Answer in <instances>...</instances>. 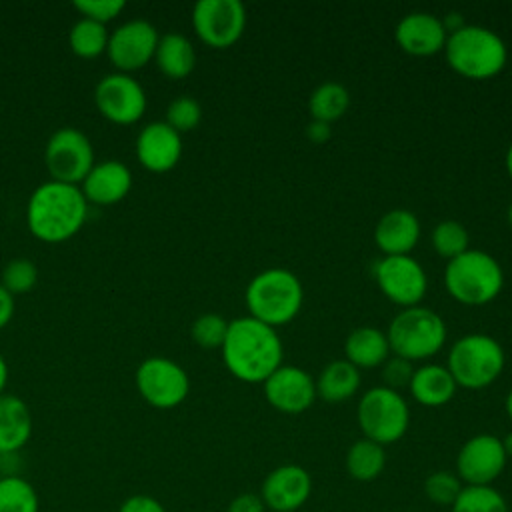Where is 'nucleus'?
I'll return each instance as SVG.
<instances>
[{"mask_svg":"<svg viewBox=\"0 0 512 512\" xmlns=\"http://www.w3.org/2000/svg\"><path fill=\"white\" fill-rule=\"evenodd\" d=\"M432 248L438 256L452 260L468 250L470 234L466 226L458 220H442L432 228Z\"/></svg>","mask_w":512,"mask_h":512,"instance_id":"obj_32","label":"nucleus"},{"mask_svg":"<svg viewBox=\"0 0 512 512\" xmlns=\"http://www.w3.org/2000/svg\"><path fill=\"white\" fill-rule=\"evenodd\" d=\"M134 382L142 400L160 410L180 406L190 392V378L186 370L164 356H150L142 360L136 368Z\"/></svg>","mask_w":512,"mask_h":512,"instance_id":"obj_10","label":"nucleus"},{"mask_svg":"<svg viewBox=\"0 0 512 512\" xmlns=\"http://www.w3.org/2000/svg\"><path fill=\"white\" fill-rule=\"evenodd\" d=\"M412 374H414L412 362L406 360V358H400V356L392 354V356H388V360L382 364V380H384L382 386H388V388L400 392V388L410 386Z\"/></svg>","mask_w":512,"mask_h":512,"instance_id":"obj_38","label":"nucleus"},{"mask_svg":"<svg viewBox=\"0 0 512 512\" xmlns=\"http://www.w3.org/2000/svg\"><path fill=\"white\" fill-rule=\"evenodd\" d=\"M360 370L346 358L328 362L316 378V396L338 404L352 398L360 388Z\"/></svg>","mask_w":512,"mask_h":512,"instance_id":"obj_25","label":"nucleus"},{"mask_svg":"<svg viewBox=\"0 0 512 512\" xmlns=\"http://www.w3.org/2000/svg\"><path fill=\"white\" fill-rule=\"evenodd\" d=\"M348 106H350L348 88L336 80H326L318 84L308 96V112L312 120L330 124L340 116H344Z\"/></svg>","mask_w":512,"mask_h":512,"instance_id":"obj_28","label":"nucleus"},{"mask_svg":"<svg viewBox=\"0 0 512 512\" xmlns=\"http://www.w3.org/2000/svg\"><path fill=\"white\" fill-rule=\"evenodd\" d=\"M32 436V412L14 394H0V454H14Z\"/></svg>","mask_w":512,"mask_h":512,"instance_id":"obj_22","label":"nucleus"},{"mask_svg":"<svg viewBox=\"0 0 512 512\" xmlns=\"http://www.w3.org/2000/svg\"><path fill=\"white\" fill-rule=\"evenodd\" d=\"M226 512H266V506H264L260 494L244 492L230 500Z\"/></svg>","mask_w":512,"mask_h":512,"instance_id":"obj_40","label":"nucleus"},{"mask_svg":"<svg viewBox=\"0 0 512 512\" xmlns=\"http://www.w3.org/2000/svg\"><path fill=\"white\" fill-rule=\"evenodd\" d=\"M74 8L80 12V16L106 24L126 8V2L124 0H74Z\"/></svg>","mask_w":512,"mask_h":512,"instance_id":"obj_37","label":"nucleus"},{"mask_svg":"<svg viewBox=\"0 0 512 512\" xmlns=\"http://www.w3.org/2000/svg\"><path fill=\"white\" fill-rule=\"evenodd\" d=\"M444 56L448 66L460 76L486 80L504 70L508 48L494 30L480 24H462L448 32Z\"/></svg>","mask_w":512,"mask_h":512,"instance_id":"obj_3","label":"nucleus"},{"mask_svg":"<svg viewBox=\"0 0 512 512\" xmlns=\"http://www.w3.org/2000/svg\"><path fill=\"white\" fill-rule=\"evenodd\" d=\"M504 164H506V170H508V174H510V178H512V142H510V146H508V150H506Z\"/></svg>","mask_w":512,"mask_h":512,"instance_id":"obj_45","label":"nucleus"},{"mask_svg":"<svg viewBox=\"0 0 512 512\" xmlns=\"http://www.w3.org/2000/svg\"><path fill=\"white\" fill-rule=\"evenodd\" d=\"M6 384H8V364H6L4 356L0 354V394H4Z\"/></svg>","mask_w":512,"mask_h":512,"instance_id":"obj_43","label":"nucleus"},{"mask_svg":"<svg viewBox=\"0 0 512 512\" xmlns=\"http://www.w3.org/2000/svg\"><path fill=\"white\" fill-rule=\"evenodd\" d=\"M44 164L52 180L80 186L96 164L90 138L74 126L54 130L44 148Z\"/></svg>","mask_w":512,"mask_h":512,"instance_id":"obj_9","label":"nucleus"},{"mask_svg":"<svg viewBox=\"0 0 512 512\" xmlns=\"http://www.w3.org/2000/svg\"><path fill=\"white\" fill-rule=\"evenodd\" d=\"M344 464H346V472L350 474V478H354L358 482H370L384 472L386 450H384V446L362 436L350 444Z\"/></svg>","mask_w":512,"mask_h":512,"instance_id":"obj_27","label":"nucleus"},{"mask_svg":"<svg viewBox=\"0 0 512 512\" xmlns=\"http://www.w3.org/2000/svg\"><path fill=\"white\" fill-rule=\"evenodd\" d=\"M248 316L278 328L292 322L304 302L300 278L286 268H266L246 286Z\"/></svg>","mask_w":512,"mask_h":512,"instance_id":"obj_4","label":"nucleus"},{"mask_svg":"<svg viewBox=\"0 0 512 512\" xmlns=\"http://www.w3.org/2000/svg\"><path fill=\"white\" fill-rule=\"evenodd\" d=\"M502 440L482 432L468 438L456 454V476L464 486H492L506 468Z\"/></svg>","mask_w":512,"mask_h":512,"instance_id":"obj_15","label":"nucleus"},{"mask_svg":"<svg viewBox=\"0 0 512 512\" xmlns=\"http://www.w3.org/2000/svg\"><path fill=\"white\" fill-rule=\"evenodd\" d=\"M408 388L412 398L418 404L428 408H438L448 404L454 398L458 386L446 366L430 362L414 368Z\"/></svg>","mask_w":512,"mask_h":512,"instance_id":"obj_23","label":"nucleus"},{"mask_svg":"<svg viewBox=\"0 0 512 512\" xmlns=\"http://www.w3.org/2000/svg\"><path fill=\"white\" fill-rule=\"evenodd\" d=\"M228 332V320L216 312L200 314L190 328L192 340L202 348H220Z\"/></svg>","mask_w":512,"mask_h":512,"instance_id":"obj_36","label":"nucleus"},{"mask_svg":"<svg viewBox=\"0 0 512 512\" xmlns=\"http://www.w3.org/2000/svg\"><path fill=\"white\" fill-rule=\"evenodd\" d=\"M450 512H508V502L494 486H464Z\"/></svg>","mask_w":512,"mask_h":512,"instance_id":"obj_31","label":"nucleus"},{"mask_svg":"<svg viewBox=\"0 0 512 512\" xmlns=\"http://www.w3.org/2000/svg\"><path fill=\"white\" fill-rule=\"evenodd\" d=\"M420 238V222L408 208H392L380 216L374 228V242L384 256L410 254Z\"/></svg>","mask_w":512,"mask_h":512,"instance_id":"obj_21","label":"nucleus"},{"mask_svg":"<svg viewBox=\"0 0 512 512\" xmlns=\"http://www.w3.org/2000/svg\"><path fill=\"white\" fill-rule=\"evenodd\" d=\"M462 488V480L456 476V472L450 470H434L424 480V494L436 506L450 508L458 494L462 492Z\"/></svg>","mask_w":512,"mask_h":512,"instance_id":"obj_34","label":"nucleus"},{"mask_svg":"<svg viewBox=\"0 0 512 512\" xmlns=\"http://www.w3.org/2000/svg\"><path fill=\"white\" fill-rule=\"evenodd\" d=\"M108 38H110V32L106 24H100L84 16H80L68 32L70 48L80 58H96L102 52H106Z\"/></svg>","mask_w":512,"mask_h":512,"instance_id":"obj_29","label":"nucleus"},{"mask_svg":"<svg viewBox=\"0 0 512 512\" xmlns=\"http://www.w3.org/2000/svg\"><path fill=\"white\" fill-rule=\"evenodd\" d=\"M160 34L144 18L122 22L110 32L106 54L118 72H134L154 58Z\"/></svg>","mask_w":512,"mask_h":512,"instance_id":"obj_14","label":"nucleus"},{"mask_svg":"<svg viewBox=\"0 0 512 512\" xmlns=\"http://www.w3.org/2000/svg\"><path fill=\"white\" fill-rule=\"evenodd\" d=\"M38 282V268L28 258H12L4 264L0 272V284L12 294H26Z\"/></svg>","mask_w":512,"mask_h":512,"instance_id":"obj_33","label":"nucleus"},{"mask_svg":"<svg viewBox=\"0 0 512 512\" xmlns=\"http://www.w3.org/2000/svg\"><path fill=\"white\" fill-rule=\"evenodd\" d=\"M14 310H16L14 296L0 284V330L12 320Z\"/></svg>","mask_w":512,"mask_h":512,"instance_id":"obj_41","label":"nucleus"},{"mask_svg":"<svg viewBox=\"0 0 512 512\" xmlns=\"http://www.w3.org/2000/svg\"><path fill=\"white\" fill-rule=\"evenodd\" d=\"M202 120V106L196 98L182 94L174 98L166 108V124L172 126L178 134L194 130Z\"/></svg>","mask_w":512,"mask_h":512,"instance_id":"obj_35","label":"nucleus"},{"mask_svg":"<svg viewBox=\"0 0 512 512\" xmlns=\"http://www.w3.org/2000/svg\"><path fill=\"white\" fill-rule=\"evenodd\" d=\"M398 46L412 56H432L444 50L448 30L444 20L432 12H408L396 24Z\"/></svg>","mask_w":512,"mask_h":512,"instance_id":"obj_19","label":"nucleus"},{"mask_svg":"<svg viewBox=\"0 0 512 512\" xmlns=\"http://www.w3.org/2000/svg\"><path fill=\"white\" fill-rule=\"evenodd\" d=\"M344 352L346 360L354 364L358 370H362L382 366L392 350L386 332L374 326H358L346 336Z\"/></svg>","mask_w":512,"mask_h":512,"instance_id":"obj_24","label":"nucleus"},{"mask_svg":"<svg viewBox=\"0 0 512 512\" xmlns=\"http://www.w3.org/2000/svg\"><path fill=\"white\" fill-rule=\"evenodd\" d=\"M40 500L34 486L18 476L0 478V512H38Z\"/></svg>","mask_w":512,"mask_h":512,"instance_id":"obj_30","label":"nucleus"},{"mask_svg":"<svg viewBox=\"0 0 512 512\" xmlns=\"http://www.w3.org/2000/svg\"><path fill=\"white\" fill-rule=\"evenodd\" d=\"M504 406H506V414H508V418H510V422H512V388L508 390V396H506Z\"/></svg>","mask_w":512,"mask_h":512,"instance_id":"obj_46","label":"nucleus"},{"mask_svg":"<svg viewBox=\"0 0 512 512\" xmlns=\"http://www.w3.org/2000/svg\"><path fill=\"white\" fill-rule=\"evenodd\" d=\"M88 200L78 184L46 180L38 184L26 204L28 230L42 242L60 244L84 226Z\"/></svg>","mask_w":512,"mask_h":512,"instance_id":"obj_2","label":"nucleus"},{"mask_svg":"<svg viewBox=\"0 0 512 512\" xmlns=\"http://www.w3.org/2000/svg\"><path fill=\"white\" fill-rule=\"evenodd\" d=\"M500 440H502V448H504L506 458H512V430L504 438H500Z\"/></svg>","mask_w":512,"mask_h":512,"instance_id":"obj_44","label":"nucleus"},{"mask_svg":"<svg viewBox=\"0 0 512 512\" xmlns=\"http://www.w3.org/2000/svg\"><path fill=\"white\" fill-rule=\"evenodd\" d=\"M312 494V476L300 464H282L270 470L262 482L260 498L272 512H296Z\"/></svg>","mask_w":512,"mask_h":512,"instance_id":"obj_17","label":"nucleus"},{"mask_svg":"<svg viewBox=\"0 0 512 512\" xmlns=\"http://www.w3.org/2000/svg\"><path fill=\"white\" fill-rule=\"evenodd\" d=\"M196 36L212 48H228L246 28V8L240 0H198L192 8Z\"/></svg>","mask_w":512,"mask_h":512,"instance_id":"obj_12","label":"nucleus"},{"mask_svg":"<svg viewBox=\"0 0 512 512\" xmlns=\"http://www.w3.org/2000/svg\"><path fill=\"white\" fill-rule=\"evenodd\" d=\"M156 66L168 78H184L196 66V50L192 42L180 32H166L160 36L156 52Z\"/></svg>","mask_w":512,"mask_h":512,"instance_id":"obj_26","label":"nucleus"},{"mask_svg":"<svg viewBox=\"0 0 512 512\" xmlns=\"http://www.w3.org/2000/svg\"><path fill=\"white\" fill-rule=\"evenodd\" d=\"M132 188V172L120 160L96 162L86 178L80 182V190L88 204L108 206L120 202Z\"/></svg>","mask_w":512,"mask_h":512,"instance_id":"obj_20","label":"nucleus"},{"mask_svg":"<svg viewBox=\"0 0 512 512\" xmlns=\"http://www.w3.org/2000/svg\"><path fill=\"white\" fill-rule=\"evenodd\" d=\"M508 222H510V226H512V200H510V204H508Z\"/></svg>","mask_w":512,"mask_h":512,"instance_id":"obj_47","label":"nucleus"},{"mask_svg":"<svg viewBox=\"0 0 512 512\" xmlns=\"http://www.w3.org/2000/svg\"><path fill=\"white\" fill-rule=\"evenodd\" d=\"M306 136L312 142L320 144V142L330 138V124L328 122H320V120H310L308 126H306Z\"/></svg>","mask_w":512,"mask_h":512,"instance_id":"obj_42","label":"nucleus"},{"mask_svg":"<svg viewBox=\"0 0 512 512\" xmlns=\"http://www.w3.org/2000/svg\"><path fill=\"white\" fill-rule=\"evenodd\" d=\"M220 350L228 372L242 382H264L282 366L284 356L276 328L252 316H240L228 322Z\"/></svg>","mask_w":512,"mask_h":512,"instance_id":"obj_1","label":"nucleus"},{"mask_svg":"<svg viewBox=\"0 0 512 512\" xmlns=\"http://www.w3.org/2000/svg\"><path fill=\"white\" fill-rule=\"evenodd\" d=\"M264 398L284 414L306 412L316 400V380L300 366L282 364L262 382Z\"/></svg>","mask_w":512,"mask_h":512,"instance_id":"obj_16","label":"nucleus"},{"mask_svg":"<svg viewBox=\"0 0 512 512\" xmlns=\"http://www.w3.org/2000/svg\"><path fill=\"white\" fill-rule=\"evenodd\" d=\"M374 280L382 294L402 308L418 306L428 290L426 270L410 254L382 256L374 264Z\"/></svg>","mask_w":512,"mask_h":512,"instance_id":"obj_11","label":"nucleus"},{"mask_svg":"<svg viewBox=\"0 0 512 512\" xmlns=\"http://www.w3.org/2000/svg\"><path fill=\"white\" fill-rule=\"evenodd\" d=\"M356 420L364 438L386 446L408 432L410 408L400 392L388 386H374L360 396Z\"/></svg>","mask_w":512,"mask_h":512,"instance_id":"obj_8","label":"nucleus"},{"mask_svg":"<svg viewBox=\"0 0 512 512\" xmlns=\"http://www.w3.org/2000/svg\"><path fill=\"white\" fill-rule=\"evenodd\" d=\"M146 102L142 84L126 72H110L102 76L94 88V104L98 112L114 124H134L140 120Z\"/></svg>","mask_w":512,"mask_h":512,"instance_id":"obj_13","label":"nucleus"},{"mask_svg":"<svg viewBox=\"0 0 512 512\" xmlns=\"http://www.w3.org/2000/svg\"><path fill=\"white\" fill-rule=\"evenodd\" d=\"M118 512H166V508L148 494H134L122 502Z\"/></svg>","mask_w":512,"mask_h":512,"instance_id":"obj_39","label":"nucleus"},{"mask_svg":"<svg viewBox=\"0 0 512 512\" xmlns=\"http://www.w3.org/2000/svg\"><path fill=\"white\" fill-rule=\"evenodd\" d=\"M138 162L150 172L172 170L182 156V134L164 120H154L140 128L134 142Z\"/></svg>","mask_w":512,"mask_h":512,"instance_id":"obj_18","label":"nucleus"},{"mask_svg":"<svg viewBox=\"0 0 512 512\" xmlns=\"http://www.w3.org/2000/svg\"><path fill=\"white\" fill-rule=\"evenodd\" d=\"M506 354L502 344L488 334L472 332L460 336L446 358L456 386L466 390H482L490 386L504 370Z\"/></svg>","mask_w":512,"mask_h":512,"instance_id":"obj_6","label":"nucleus"},{"mask_svg":"<svg viewBox=\"0 0 512 512\" xmlns=\"http://www.w3.org/2000/svg\"><path fill=\"white\" fill-rule=\"evenodd\" d=\"M446 334L448 330L442 316L420 304L402 308L386 330L392 354L410 362L438 354L446 342Z\"/></svg>","mask_w":512,"mask_h":512,"instance_id":"obj_7","label":"nucleus"},{"mask_svg":"<svg viewBox=\"0 0 512 512\" xmlns=\"http://www.w3.org/2000/svg\"><path fill=\"white\" fill-rule=\"evenodd\" d=\"M444 286L448 294L466 306H484L504 288V270L486 250L468 248L448 260L444 268Z\"/></svg>","mask_w":512,"mask_h":512,"instance_id":"obj_5","label":"nucleus"}]
</instances>
